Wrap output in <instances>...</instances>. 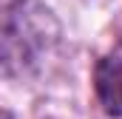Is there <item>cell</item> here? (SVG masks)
Returning <instances> with one entry per match:
<instances>
[{"mask_svg": "<svg viewBox=\"0 0 122 119\" xmlns=\"http://www.w3.org/2000/svg\"><path fill=\"white\" fill-rule=\"evenodd\" d=\"M57 26L37 0H14L0 20V71L23 74L51 48Z\"/></svg>", "mask_w": 122, "mask_h": 119, "instance_id": "1", "label": "cell"}, {"mask_svg": "<svg viewBox=\"0 0 122 119\" xmlns=\"http://www.w3.org/2000/svg\"><path fill=\"white\" fill-rule=\"evenodd\" d=\"M0 119H11V114L9 111H0Z\"/></svg>", "mask_w": 122, "mask_h": 119, "instance_id": "3", "label": "cell"}, {"mask_svg": "<svg viewBox=\"0 0 122 119\" xmlns=\"http://www.w3.org/2000/svg\"><path fill=\"white\" fill-rule=\"evenodd\" d=\"M94 88L108 116H122V60L102 57L94 71Z\"/></svg>", "mask_w": 122, "mask_h": 119, "instance_id": "2", "label": "cell"}]
</instances>
